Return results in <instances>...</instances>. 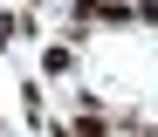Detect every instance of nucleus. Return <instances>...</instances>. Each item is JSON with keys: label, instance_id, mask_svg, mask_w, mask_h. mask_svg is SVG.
Instances as JSON below:
<instances>
[{"label": "nucleus", "instance_id": "1", "mask_svg": "<svg viewBox=\"0 0 158 137\" xmlns=\"http://www.w3.org/2000/svg\"><path fill=\"white\" fill-rule=\"evenodd\" d=\"M55 137H110V123H103V110H76L69 123H55Z\"/></svg>", "mask_w": 158, "mask_h": 137}, {"label": "nucleus", "instance_id": "2", "mask_svg": "<svg viewBox=\"0 0 158 137\" xmlns=\"http://www.w3.org/2000/svg\"><path fill=\"white\" fill-rule=\"evenodd\" d=\"M69 69H76V48H69V41H62V48H48V55H41V75H55V82H62Z\"/></svg>", "mask_w": 158, "mask_h": 137}, {"label": "nucleus", "instance_id": "3", "mask_svg": "<svg viewBox=\"0 0 158 137\" xmlns=\"http://www.w3.org/2000/svg\"><path fill=\"white\" fill-rule=\"evenodd\" d=\"M14 34H35L28 14H0V48H14Z\"/></svg>", "mask_w": 158, "mask_h": 137}, {"label": "nucleus", "instance_id": "4", "mask_svg": "<svg viewBox=\"0 0 158 137\" xmlns=\"http://www.w3.org/2000/svg\"><path fill=\"white\" fill-rule=\"evenodd\" d=\"M138 21H144V27H158V0H138Z\"/></svg>", "mask_w": 158, "mask_h": 137}, {"label": "nucleus", "instance_id": "5", "mask_svg": "<svg viewBox=\"0 0 158 137\" xmlns=\"http://www.w3.org/2000/svg\"><path fill=\"white\" fill-rule=\"evenodd\" d=\"M131 137H158V130H131Z\"/></svg>", "mask_w": 158, "mask_h": 137}]
</instances>
